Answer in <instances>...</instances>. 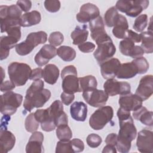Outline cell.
<instances>
[{"mask_svg":"<svg viewBox=\"0 0 153 153\" xmlns=\"http://www.w3.org/2000/svg\"><path fill=\"white\" fill-rule=\"evenodd\" d=\"M79 50L85 53L92 52L95 48V44L91 42H85L82 44L78 45Z\"/></svg>","mask_w":153,"mask_h":153,"instance_id":"f6af8a7d","label":"cell"},{"mask_svg":"<svg viewBox=\"0 0 153 153\" xmlns=\"http://www.w3.org/2000/svg\"><path fill=\"white\" fill-rule=\"evenodd\" d=\"M20 26H14L9 28L6 32L7 33V35L13 36L19 41L21 38V30H20Z\"/></svg>","mask_w":153,"mask_h":153,"instance_id":"bcb514c9","label":"cell"},{"mask_svg":"<svg viewBox=\"0 0 153 153\" xmlns=\"http://www.w3.org/2000/svg\"><path fill=\"white\" fill-rule=\"evenodd\" d=\"M114 111L110 106H103L95 111L89 119L90 126L95 130L102 129L107 123L111 121Z\"/></svg>","mask_w":153,"mask_h":153,"instance_id":"52a82bcc","label":"cell"},{"mask_svg":"<svg viewBox=\"0 0 153 153\" xmlns=\"http://www.w3.org/2000/svg\"><path fill=\"white\" fill-rule=\"evenodd\" d=\"M120 130L117 135L116 147L120 152H128L131 148V142L136 136L137 130L131 116L119 120Z\"/></svg>","mask_w":153,"mask_h":153,"instance_id":"7a4b0ae2","label":"cell"},{"mask_svg":"<svg viewBox=\"0 0 153 153\" xmlns=\"http://www.w3.org/2000/svg\"><path fill=\"white\" fill-rule=\"evenodd\" d=\"M89 27L91 37L96 43L109 36L105 29V24L102 17L100 16L89 22Z\"/></svg>","mask_w":153,"mask_h":153,"instance_id":"2e32d148","label":"cell"},{"mask_svg":"<svg viewBox=\"0 0 153 153\" xmlns=\"http://www.w3.org/2000/svg\"><path fill=\"white\" fill-rule=\"evenodd\" d=\"M148 23V16L146 14L139 16L134 22L133 28L136 32H142L146 27Z\"/></svg>","mask_w":153,"mask_h":153,"instance_id":"74e56055","label":"cell"},{"mask_svg":"<svg viewBox=\"0 0 153 153\" xmlns=\"http://www.w3.org/2000/svg\"><path fill=\"white\" fill-rule=\"evenodd\" d=\"M136 146L140 152L152 153L153 152V133L152 131L143 129L138 133Z\"/></svg>","mask_w":153,"mask_h":153,"instance_id":"4fadbf2b","label":"cell"},{"mask_svg":"<svg viewBox=\"0 0 153 153\" xmlns=\"http://www.w3.org/2000/svg\"><path fill=\"white\" fill-rule=\"evenodd\" d=\"M16 87L15 84L11 81H6L1 82V91L2 92H7L13 90Z\"/></svg>","mask_w":153,"mask_h":153,"instance_id":"f5cc1de1","label":"cell"},{"mask_svg":"<svg viewBox=\"0 0 153 153\" xmlns=\"http://www.w3.org/2000/svg\"><path fill=\"white\" fill-rule=\"evenodd\" d=\"M149 5V1H126L120 0L116 2L115 8L117 10L126 13L131 17H135L139 16L143 10L147 8Z\"/></svg>","mask_w":153,"mask_h":153,"instance_id":"9c48e42d","label":"cell"},{"mask_svg":"<svg viewBox=\"0 0 153 153\" xmlns=\"http://www.w3.org/2000/svg\"><path fill=\"white\" fill-rule=\"evenodd\" d=\"M153 93V78L152 75H147L143 76L139 82V84L134 94L138 96L142 101L148 99Z\"/></svg>","mask_w":153,"mask_h":153,"instance_id":"9a60e30c","label":"cell"},{"mask_svg":"<svg viewBox=\"0 0 153 153\" xmlns=\"http://www.w3.org/2000/svg\"><path fill=\"white\" fill-rule=\"evenodd\" d=\"M96 44L97 48L94 52L93 56L99 65L110 59L115 54L116 48L109 36L99 41Z\"/></svg>","mask_w":153,"mask_h":153,"instance_id":"30bf717a","label":"cell"},{"mask_svg":"<svg viewBox=\"0 0 153 153\" xmlns=\"http://www.w3.org/2000/svg\"><path fill=\"white\" fill-rule=\"evenodd\" d=\"M16 5L21 9L22 11L26 13H27V11H29L32 7L31 1L27 0L18 1L16 2Z\"/></svg>","mask_w":153,"mask_h":153,"instance_id":"c3c4849f","label":"cell"},{"mask_svg":"<svg viewBox=\"0 0 153 153\" xmlns=\"http://www.w3.org/2000/svg\"><path fill=\"white\" fill-rule=\"evenodd\" d=\"M16 143L14 135L5 128H1L0 131V146L2 153H7L11 151Z\"/></svg>","mask_w":153,"mask_h":153,"instance_id":"44dd1931","label":"cell"},{"mask_svg":"<svg viewBox=\"0 0 153 153\" xmlns=\"http://www.w3.org/2000/svg\"><path fill=\"white\" fill-rule=\"evenodd\" d=\"M31 72L30 67L24 63L14 62L8 66V73L10 81L17 87L24 85L26 83L30 78Z\"/></svg>","mask_w":153,"mask_h":153,"instance_id":"277c9868","label":"cell"},{"mask_svg":"<svg viewBox=\"0 0 153 153\" xmlns=\"http://www.w3.org/2000/svg\"><path fill=\"white\" fill-rule=\"evenodd\" d=\"M103 153H106V152H112V153H116L117 150L115 148V146L109 145H106L102 151Z\"/></svg>","mask_w":153,"mask_h":153,"instance_id":"9f6ffc18","label":"cell"},{"mask_svg":"<svg viewBox=\"0 0 153 153\" xmlns=\"http://www.w3.org/2000/svg\"><path fill=\"white\" fill-rule=\"evenodd\" d=\"M87 145L92 148H97L102 143V139L100 136L95 133H91L88 135L86 139Z\"/></svg>","mask_w":153,"mask_h":153,"instance_id":"60d3db41","label":"cell"},{"mask_svg":"<svg viewBox=\"0 0 153 153\" xmlns=\"http://www.w3.org/2000/svg\"><path fill=\"white\" fill-rule=\"evenodd\" d=\"M68 124V117L66 114L63 111L56 118L55 124L56 127Z\"/></svg>","mask_w":153,"mask_h":153,"instance_id":"7dc6e473","label":"cell"},{"mask_svg":"<svg viewBox=\"0 0 153 153\" xmlns=\"http://www.w3.org/2000/svg\"><path fill=\"white\" fill-rule=\"evenodd\" d=\"M153 113L149 111L145 106H141L138 109L133 112V117L136 120H139L143 124L152 127L153 124Z\"/></svg>","mask_w":153,"mask_h":153,"instance_id":"484cf974","label":"cell"},{"mask_svg":"<svg viewBox=\"0 0 153 153\" xmlns=\"http://www.w3.org/2000/svg\"><path fill=\"white\" fill-rule=\"evenodd\" d=\"M119 13L115 7L109 8L105 14V22L108 27H114L118 18Z\"/></svg>","mask_w":153,"mask_h":153,"instance_id":"d6a6232c","label":"cell"},{"mask_svg":"<svg viewBox=\"0 0 153 153\" xmlns=\"http://www.w3.org/2000/svg\"><path fill=\"white\" fill-rule=\"evenodd\" d=\"M22 11L17 5H1L0 20L1 26L4 29L20 26V20L22 17Z\"/></svg>","mask_w":153,"mask_h":153,"instance_id":"5b68a950","label":"cell"},{"mask_svg":"<svg viewBox=\"0 0 153 153\" xmlns=\"http://www.w3.org/2000/svg\"><path fill=\"white\" fill-rule=\"evenodd\" d=\"M88 31L87 29V25L77 26L75 30L71 33V37L74 45H79L85 42L88 38Z\"/></svg>","mask_w":153,"mask_h":153,"instance_id":"f1b7e54d","label":"cell"},{"mask_svg":"<svg viewBox=\"0 0 153 153\" xmlns=\"http://www.w3.org/2000/svg\"><path fill=\"white\" fill-rule=\"evenodd\" d=\"M78 80L81 91L83 92L89 89L96 88L97 87V79L93 75H89L83 77H79L78 78Z\"/></svg>","mask_w":153,"mask_h":153,"instance_id":"1f68e13d","label":"cell"},{"mask_svg":"<svg viewBox=\"0 0 153 153\" xmlns=\"http://www.w3.org/2000/svg\"><path fill=\"white\" fill-rule=\"evenodd\" d=\"M34 115L36 121L41 124L48 121V114L47 109H37L34 112Z\"/></svg>","mask_w":153,"mask_h":153,"instance_id":"7bdbcfd3","label":"cell"},{"mask_svg":"<svg viewBox=\"0 0 153 153\" xmlns=\"http://www.w3.org/2000/svg\"><path fill=\"white\" fill-rule=\"evenodd\" d=\"M44 135L40 131H34L30 136L26 146L27 153H41L44 151L42 142Z\"/></svg>","mask_w":153,"mask_h":153,"instance_id":"ffe728a7","label":"cell"},{"mask_svg":"<svg viewBox=\"0 0 153 153\" xmlns=\"http://www.w3.org/2000/svg\"><path fill=\"white\" fill-rule=\"evenodd\" d=\"M57 55V49L51 44H45L35 56L36 64L41 67L46 64Z\"/></svg>","mask_w":153,"mask_h":153,"instance_id":"e0dca14e","label":"cell"},{"mask_svg":"<svg viewBox=\"0 0 153 153\" xmlns=\"http://www.w3.org/2000/svg\"><path fill=\"white\" fill-rule=\"evenodd\" d=\"M41 20L39 11L33 10L23 14L20 20V25L22 27H30L38 24Z\"/></svg>","mask_w":153,"mask_h":153,"instance_id":"83f0119b","label":"cell"},{"mask_svg":"<svg viewBox=\"0 0 153 153\" xmlns=\"http://www.w3.org/2000/svg\"><path fill=\"white\" fill-rule=\"evenodd\" d=\"M57 54L63 61L71 62L75 59L76 57V51L71 47L62 45L57 50Z\"/></svg>","mask_w":153,"mask_h":153,"instance_id":"4dcf8cb0","label":"cell"},{"mask_svg":"<svg viewBox=\"0 0 153 153\" xmlns=\"http://www.w3.org/2000/svg\"><path fill=\"white\" fill-rule=\"evenodd\" d=\"M47 41V35L44 31L31 32L27 36L25 41L16 45V51L20 56L27 55L35 47L45 43Z\"/></svg>","mask_w":153,"mask_h":153,"instance_id":"3957f363","label":"cell"},{"mask_svg":"<svg viewBox=\"0 0 153 153\" xmlns=\"http://www.w3.org/2000/svg\"><path fill=\"white\" fill-rule=\"evenodd\" d=\"M100 11L98 7L91 3H86L83 4L79 12L76 14V18L78 22L86 23L99 16Z\"/></svg>","mask_w":153,"mask_h":153,"instance_id":"5bb4252c","label":"cell"},{"mask_svg":"<svg viewBox=\"0 0 153 153\" xmlns=\"http://www.w3.org/2000/svg\"><path fill=\"white\" fill-rule=\"evenodd\" d=\"M139 35L142 41L140 47L143 50L144 53L147 54H151L153 52L152 32L148 30L146 32H142Z\"/></svg>","mask_w":153,"mask_h":153,"instance_id":"f546056e","label":"cell"},{"mask_svg":"<svg viewBox=\"0 0 153 153\" xmlns=\"http://www.w3.org/2000/svg\"><path fill=\"white\" fill-rule=\"evenodd\" d=\"M126 38H128V39L132 41L134 43L140 42L141 41L140 35L130 29L127 30Z\"/></svg>","mask_w":153,"mask_h":153,"instance_id":"f907efd6","label":"cell"},{"mask_svg":"<svg viewBox=\"0 0 153 153\" xmlns=\"http://www.w3.org/2000/svg\"><path fill=\"white\" fill-rule=\"evenodd\" d=\"M60 98L62 100V102L65 105L68 106L74 100L75 95L74 94H69L63 91L60 95Z\"/></svg>","mask_w":153,"mask_h":153,"instance_id":"681fc988","label":"cell"},{"mask_svg":"<svg viewBox=\"0 0 153 153\" xmlns=\"http://www.w3.org/2000/svg\"><path fill=\"white\" fill-rule=\"evenodd\" d=\"M72 118L77 121H84L87 116V106L82 102H75L70 107Z\"/></svg>","mask_w":153,"mask_h":153,"instance_id":"7402d4cb","label":"cell"},{"mask_svg":"<svg viewBox=\"0 0 153 153\" xmlns=\"http://www.w3.org/2000/svg\"><path fill=\"white\" fill-rule=\"evenodd\" d=\"M74 152L71 140L61 141L57 143L56 147V153H67Z\"/></svg>","mask_w":153,"mask_h":153,"instance_id":"f35d334b","label":"cell"},{"mask_svg":"<svg viewBox=\"0 0 153 153\" xmlns=\"http://www.w3.org/2000/svg\"><path fill=\"white\" fill-rule=\"evenodd\" d=\"M131 62L136 65L137 69L138 74H143L148 71L149 69V63L147 60L143 56L134 59Z\"/></svg>","mask_w":153,"mask_h":153,"instance_id":"8d00e7d4","label":"cell"},{"mask_svg":"<svg viewBox=\"0 0 153 153\" xmlns=\"http://www.w3.org/2000/svg\"><path fill=\"white\" fill-rule=\"evenodd\" d=\"M39 123L36 121L35 118L34 113H30L29 114L25 119V126L27 131L29 133H33L37 130L39 127Z\"/></svg>","mask_w":153,"mask_h":153,"instance_id":"e575fe53","label":"cell"},{"mask_svg":"<svg viewBox=\"0 0 153 153\" xmlns=\"http://www.w3.org/2000/svg\"><path fill=\"white\" fill-rule=\"evenodd\" d=\"M128 24L126 17L119 14L118 18L112 29L114 36L118 39H124L126 36Z\"/></svg>","mask_w":153,"mask_h":153,"instance_id":"cb8c5ba5","label":"cell"},{"mask_svg":"<svg viewBox=\"0 0 153 153\" xmlns=\"http://www.w3.org/2000/svg\"><path fill=\"white\" fill-rule=\"evenodd\" d=\"M44 81L41 79L34 81L27 88L23 102V108L30 112L34 108H39L50 99L51 92L44 88Z\"/></svg>","mask_w":153,"mask_h":153,"instance_id":"6da1fadb","label":"cell"},{"mask_svg":"<svg viewBox=\"0 0 153 153\" xmlns=\"http://www.w3.org/2000/svg\"><path fill=\"white\" fill-rule=\"evenodd\" d=\"M137 74V69L133 62H127L121 64L117 75L119 79H130Z\"/></svg>","mask_w":153,"mask_h":153,"instance_id":"d4e9b609","label":"cell"},{"mask_svg":"<svg viewBox=\"0 0 153 153\" xmlns=\"http://www.w3.org/2000/svg\"><path fill=\"white\" fill-rule=\"evenodd\" d=\"M144 53H144L143 50L142 49V48L140 46L134 45V47L132 49L129 56L133 59H136L137 57H142Z\"/></svg>","mask_w":153,"mask_h":153,"instance_id":"db71d44e","label":"cell"},{"mask_svg":"<svg viewBox=\"0 0 153 153\" xmlns=\"http://www.w3.org/2000/svg\"><path fill=\"white\" fill-rule=\"evenodd\" d=\"M42 73H43V69L41 68H35L33 70H32L29 79L36 81L38 79H40L42 78Z\"/></svg>","mask_w":153,"mask_h":153,"instance_id":"816d5d0a","label":"cell"},{"mask_svg":"<svg viewBox=\"0 0 153 153\" xmlns=\"http://www.w3.org/2000/svg\"><path fill=\"white\" fill-rule=\"evenodd\" d=\"M105 92L108 96H114L117 94L121 96L130 94L131 87L127 82H120L114 78L107 79L103 84Z\"/></svg>","mask_w":153,"mask_h":153,"instance_id":"7c38bea8","label":"cell"},{"mask_svg":"<svg viewBox=\"0 0 153 153\" xmlns=\"http://www.w3.org/2000/svg\"><path fill=\"white\" fill-rule=\"evenodd\" d=\"M82 97L89 105L94 108L105 106L109 97L105 91L97 88H91L83 91Z\"/></svg>","mask_w":153,"mask_h":153,"instance_id":"8fae6325","label":"cell"},{"mask_svg":"<svg viewBox=\"0 0 153 153\" xmlns=\"http://www.w3.org/2000/svg\"><path fill=\"white\" fill-rule=\"evenodd\" d=\"M117 140V135L115 133H110L109 134L106 139H105V143L106 145H112L114 146H116Z\"/></svg>","mask_w":153,"mask_h":153,"instance_id":"11a10c76","label":"cell"},{"mask_svg":"<svg viewBox=\"0 0 153 153\" xmlns=\"http://www.w3.org/2000/svg\"><path fill=\"white\" fill-rule=\"evenodd\" d=\"M74 152H80L84 149V142L79 139H73L71 140Z\"/></svg>","mask_w":153,"mask_h":153,"instance_id":"ee69618b","label":"cell"},{"mask_svg":"<svg viewBox=\"0 0 153 153\" xmlns=\"http://www.w3.org/2000/svg\"><path fill=\"white\" fill-rule=\"evenodd\" d=\"M56 133L57 138L61 141H69L72 137V132L68 124L57 127Z\"/></svg>","mask_w":153,"mask_h":153,"instance_id":"836d02e7","label":"cell"},{"mask_svg":"<svg viewBox=\"0 0 153 153\" xmlns=\"http://www.w3.org/2000/svg\"><path fill=\"white\" fill-rule=\"evenodd\" d=\"M120 65V61L116 58H111L103 62L100 65L102 76L106 79L114 78L117 76Z\"/></svg>","mask_w":153,"mask_h":153,"instance_id":"ac0fdd59","label":"cell"},{"mask_svg":"<svg viewBox=\"0 0 153 153\" xmlns=\"http://www.w3.org/2000/svg\"><path fill=\"white\" fill-rule=\"evenodd\" d=\"M59 76V69L54 64L47 65L44 69L42 73V78L44 81L51 85L54 84Z\"/></svg>","mask_w":153,"mask_h":153,"instance_id":"4316f807","label":"cell"},{"mask_svg":"<svg viewBox=\"0 0 153 153\" xmlns=\"http://www.w3.org/2000/svg\"><path fill=\"white\" fill-rule=\"evenodd\" d=\"M23 100V96L12 91L1 95V112L3 115H12L15 114Z\"/></svg>","mask_w":153,"mask_h":153,"instance_id":"ba28073f","label":"cell"},{"mask_svg":"<svg viewBox=\"0 0 153 153\" xmlns=\"http://www.w3.org/2000/svg\"><path fill=\"white\" fill-rule=\"evenodd\" d=\"M48 40L49 43L53 46H59L63 42L64 36L60 32H53L50 33Z\"/></svg>","mask_w":153,"mask_h":153,"instance_id":"ab89813d","label":"cell"},{"mask_svg":"<svg viewBox=\"0 0 153 153\" xmlns=\"http://www.w3.org/2000/svg\"><path fill=\"white\" fill-rule=\"evenodd\" d=\"M19 40L13 36H2L0 39V48H1V56L0 60H2L8 57L10 50L16 47L17 44Z\"/></svg>","mask_w":153,"mask_h":153,"instance_id":"603a6c76","label":"cell"},{"mask_svg":"<svg viewBox=\"0 0 153 153\" xmlns=\"http://www.w3.org/2000/svg\"><path fill=\"white\" fill-rule=\"evenodd\" d=\"M135 43L128 38H124L121 41L119 44V49L122 54L129 56L132 49L134 47Z\"/></svg>","mask_w":153,"mask_h":153,"instance_id":"d590c367","label":"cell"},{"mask_svg":"<svg viewBox=\"0 0 153 153\" xmlns=\"http://www.w3.org/2000/svg\"><path fill=\"white\" fill-rule=\"evenodd\" d=\"M142 102L143 101L138 96L131 93L121 96L118 100L120 108L130 112L140 108L142 106Z\"/></svg>","mask_w":153,"mask_h":153,"instance_id":"d6986e66","label":"cell"},{"mask_svg":"<svg viewBox=\"0 0 153 153\" xmlns=\"http://www.w3.org/2000/svg\"><path fill=\"white\" fill-rule=\"evenodd\" d=\"M61 78L62 87L64 92L69 94L81 92L77 77V71L74 65L65 66L61 72Z\"/></svg>","mask_w":153,"mask_h":153,"instance_id":"8992f818","label":"cell"},{"mask_svg":"<svg viewBox=\"0 0 153 153\" xmlns=\"http://www.w3.org/2000/svg\"><path fill=\"white\" fill-rule=\"evenodd\" d=\"M45 9L50 13H56L60 8V2L57 0H46L44 1Z\"/></svg>","mask_w":153,"mask_h":153,"instance_id":"b9f144b4","label":"cell"}]
</instances>
